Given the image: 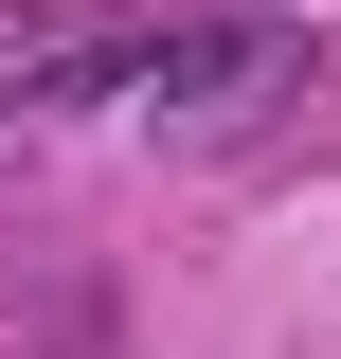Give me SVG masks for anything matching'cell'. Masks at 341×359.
Segmentation results:
<instances>
[{"label":"cell","mask_w":341,"mask_h":359,"mask_svg":"<svg viewBox=\"0 0 341 359\" xmlns=\"http://www.w3.org/2000/svg\"><path fill=\"white\" fill-rule=\"evenodd\" d=\"M72 90H144V108L215 126V108H269V90H305V18H162V36L90 54Z\"/></svg>","instance_id":"obj_1"}]
</instances>
